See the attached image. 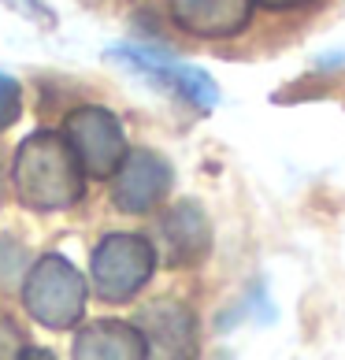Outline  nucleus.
I'll return each instance as SVG.
<instances>
[{
  "mask_svg": "<svg viewBox=\"0 0 345 360\" xmlns=\"http://www.w3.org/2000/svg\"><path fill=\"white\" fill-rule=\"evenodd\" d=\"M11 186L15 197L34 212H63L82 201L86 171L78 164L67 138L56 130H37L22 138L11 164Z\"/></svg>",
  "mask_w": 345,
  "mask_h": 360,
  "instance_id": "nucleus-1",
  "label": "nucleus"
},
{
  "mask_svg": "<svg viewBox=\"0 0 345 360\" xmlns=\"http://www.w3.org/2000/svg\"><path fill=\"white\" fill-rule=\"evenodd\" d=\"M86 293L89 283L78 268L60 257V252H45L37 264H30L22 275V304L41 327L48 330H67L74 327L86 312Z\"/></svg>",
  "mask_w": 345,
  "mask_h": 360,
  "instance_id": "nucleus-2",
  "label": "nucleus"
},
{
  "mask_svg": "<svg viewBox=\"0 0 345 360\" xmlns=\"http://www.w3.org/2000/svg\"><path fill=\"white\" fill-rule=\"evenodd\" d=\"M156 271V249L149 238L141 234H104L93 245L89 257V283L93 293L108 304H123L130 297H138L145 290V283Z\"/></svg>",
  "mask_w": 345,
  "mask_h": 360,
  "instance_id": "nucleus-3",
  "label": "nucleus"
},
{
  "mask_svg": "<svg viewBox=\"0 0 345 360\" xmlns=\"http://www.w3.org/2000/svg\"><path fill=\"white\" fill-rule=\"evenodd\" d=\"M63 138L89 179H112L126 156V130L119 115L100 104H82L63 119Z\"/></svg>",
  "mask_w": 345,
  "mask_h": 360,
  "instance_id": "nucleus-4",
  "label": "nucleus"
},
{
  "mask_svg": "<svg viewBox=\"0 0 345 360\" xmlns=\"http://www.w3.org/2000/svg\"><path fill=\"white\" fill-rule=\"evenodd\" d=\"M171 164L152 149H134L123 156V164L112 175V201L130 216H145L171 193Z\"/></svg>",
  "mask_w": 345,
  "mask_h": 360,
  "instance_id": "nucleus-5",
  "label": "nucleus"
},
{
  "mask_svg": "<svg viewBox=\"0 0 345 360\" xmlns=\"http://www.w3.org/2000/svg\"><path fill=\"white\" fill-rule=\"evenodd\" d=\"M108 56L126 63V68H134L145 78H152V82L167 86L171 93H178L185 104H193V108H201V112L219 104V86L211 82L201 68L175 63V60H167L164 52H152V49H112Z\"/></svg>",
  "mask_w": 345,
  "mask_h": 360,
  "instance_id": "nucleus-6",
  "label": "nucleus"
},
{
  "mask_svg": "<svg viewBox=\"0 0 345 360\" xmlns=\"http://www.w3.org/2000/svg\"><path fill=\"white\" fill-rule=\"evenodd\" d=\"M253 8L256 0H171V19L193 37L223 41V37H237L245 30Z\"/></svg>",
  "mask_w": 345,
  "mask_h": 360,
  "instance_id": "nucleus-7",
  "label": "nucleus"
},
{
  "mask_svg": "<svg viewBox=\"0 0 345 360\" xmlns=\"http://www.w3.org/2000/svg\"><path fill=\"white\" fill-rule=\"evenodd\" d=\"M138 330L152 356H193L197 353V319L178 301H156L141 309Z\"/></svg>",
  "mask_w": 345,
  "mask_h": 360,
  "instance_id": "nucleus-8",
  "label": "nucleus"
},
{
  "mask_svg": "<svg viewBox=\"0 0 345 360\" xmlns=\"http://www.w3.org/2000/svg\"><path fill=\"white\" fill-rule=\"evenodd\" d=\"M74 356L78 360H141L149 356V349H145V335L138 330V323L97 319V323L78 330Z\"/></svg>",
  "mask_w": 345,
  "mask_h": 360,
  "instance_id": "nucleus-9",
  "label": "nucleus"
},
{
  "mask_svg": "<svg viewBox=\"0 0 345 360\" xmlns=\"http://www.w3.org/2000/svg\"><path fill=\"white\" fill-rule=\"evenodd\" d=\"M160 234H164L167 252L175 264H193L211 249L208 216L201 212V205H193V201H182V205L171 208L160 223Z\"/></svg>",
  "mask_w": 345,
  "mask_h": 360,
  "instance_id": "nucleus-10",
  "label": "nucleus"
},
{
  "mask_svg": "<svg viewBox=\"0 0 345 360\" xmlns=\"http://www.w3.org/2000/svg\"><path fill=\"white\" fill-rule=\"evenodd\" d=\"M26 275V249L11 238H0V290H11Z\"/></svg>",
  "mask_w": 345,
  "mask_h": 360,
  "instance_id": "nucleus-11",
  "label": "nucleus"
},
{
  "mask_svg": "<svg viewBox=\"0 0 345 360\" xmlns=\"http://www.w3.org/2000/svg\"><path fill=\"white\" fill-rule=\"evenodd\" d=\"M22 112V89L11 75H0V130L11 127Z\"/></svg>",
  "mask_w": 345,
  "mask_h": 360,
  "instance_id": "nucleus-12",
  "label": "nucleus"
},
{
  "mask_svg": "<svg viewBox=\"0 0 345 360\" xmlns=\"http://www.w3.org/2000/svg\"><path fill=\"white\" fill-rule=\"evenodd\" d=\"M22 353H26L22 327H19L11 316L0 312V360H11V356H22Z\"/></svg>",
  "mask_w": 345,
  "mask_h": 360,
  "instance_id": "nucleus-13",
  "label": "nucleus"
},
{
  "mask_svg": "<svg viewBox=\"0 0 345 360\" xmlns=\"http://www.w3.org/2000/svg\"><path fill=\"white\" fill-rule=\"evenodd\" d=\"M4 4H11L15 11H22L26 19H34V15H48V11H45L41 4H37V0H4Z\"/></svg>",
  "mask_w": 345,
  "mask_h": 360,
  "instance_id": "nucleus-14",
  "label": "nucleus"
},
{
  "mask_svg": "<svg viewBox=\"0 0 345 360\" xmlns=\"http://www.w3.org/2000/svg\"><path fill=\"white\" fill-rule=\"evenodd\" d=\"M256 4H263V8H271V11H286V8L308 4V0H256Z\"/></svg>",
  "mask_w": 345,
  "mask_h": 360,
  "instance_id": "nucleus-15",
  "label": "nucleus"
},
{
  "mask_svg": "<svg viewBox=\"0 0 345 360\" xmlns=\"http://www.w3.org/2000/svg\"><path fill=\"white\" fill-rule=\"evenodd\" d=\"M0 193H4V156H0Z\"/></svg>",
  "mask_w": 345,
  "mask_h": 360,
  "instance_id": "nucleus-16",
  "label": "nucleus"
}]
</instances>
